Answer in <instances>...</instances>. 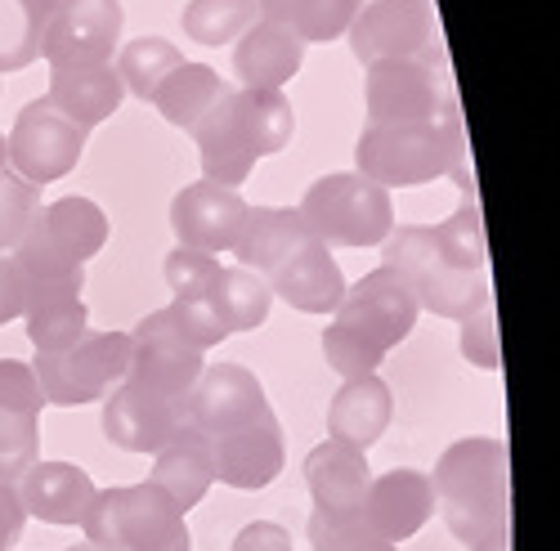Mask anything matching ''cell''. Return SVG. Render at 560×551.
Wrapping results in <instances>:
<instances>
[{
	"label": "cell",
	"mask_w": 560,
	"mask_h": 551,
	"mask_svg": "<svg viewBox=\"0 0 560 551\" xmlns=\"http://www.w3.org/2000/svg\"><path fill=\"white\" fill-rule=\"evenodd\" d=\"M431 493L448 534L466 547H476L485 534L511 525V457L502 439L471 435L440 453Z\"/></svg>",
	"instance_id": "obj_1"
},
{
	"label": "cell",
	"mask_w": 560,
	"mask_h": 551,
	"mask_svg": "<svg viewBox=\"0 0 560 551\" xmlns=\"http://www.w3.org/2000/svg\"><path fill=\"white\" fill-rule=\"evenodd\" d=\"M359 175L382 189H417V184L444 179L457 162H466L462 113L417 126H363L354 144Z\"/></svg>",
	"instance_id": "obj_2"
},
{
	"label": "cell",
	"mask_w": 560,
	"mask_h": 551,
	"mask_svg": "<svg viewBox=\"0 0 560 551\" xmlns=\"http://www.w3.org/2000/svg\"><path fill=\"white\" fill-rule=\"evenodd\" d=\"M85 542L108 551H194L189 520L158 484L95 489L81 516Z\"/></svg>",
	"instance_id": "obj_3"
},
{
	"label": "cell",
	"mask_w": 560,
	"mask_h": 551,
	"mask_svg": "<svg viewBox=\"0 0 560 551\" xmlns=\"http://www.w3.org/2000/svg\"><path fill=\"white\" fill-rule=\"evenodd\" d=\"M382 247H386V265L404 279L417 309H431L440 318L462 324L466 314H476L480 305L493 301L489 273H471V269L448 265L431 238V224H399L386 234Z\"/></svg>",
	"instance_id": "obj_4"
},
{
	"label": "cell",
	"mask_w": 560,
	"mask_h": 551,
	"mask_svg": "<svg viewBox=\"0 0 560 551\" xmlns=\"http://www.w3.org/2000/svg\"><path fill=\"white\" fill-rule=\"evenodd\" d=\"M301 220L323 247H382L395 228V202L382 184L359 171H337L314 179L301 198Z\"/></svg>",
	"instance_id": "obj_5"
},
{
	"label": "cell",
	"mask_w": 560,
	"mask_h": 551,
	"mask_svg": "<svg viewBox=\"0 0 560 551\" xmlns=\"http://www.w3.org/2000/svg\"><path fill=\"white\" fill-rule=\"evenodd\" d=\"M363 99H368V126H417L457 113L444 55L368 63Z\"/></svg>",
	"instance_id": "obj_6"
},
{
	"label": "cell",
	"mask_w": 560,
	"mask_h": 551,
	"mask_svg": "<svg viewBox=\"0 0 560 551\" xmlns=\"http://www.w3.org/2000/svg\"><path fill=\"white\" fill-rule=\"evenodd\" d=\"M126 363H130V332H81L68 350L36 354L27 367L45 403L77 408V403H100L117 382H126Z\"/></svg>",
	"instance_id": "obj_7"
},
{
	"label": "cell",
	"mask_w": 560,
	"mask_h": 551,
	"mask_svg": "<svg viewBox=\"0 0 560 551\" xmlns=\"http://www.w3.org/2000/svg\"><path fill=\"white\" fill-rule=\"evenodd\" d=\"M85 140H90L85 126H77L50 99H32L14 117V130H10V140H5V166L40 189V184L63 179L81 162Z\"/></svg>",
	"instance_id": "obj_8"
},
{
	"label": "cell",
	"mask_w": 560,
	"mask_h": 551,
	"mask_svg": "<svg viewBox=\"0 0 560 551\" xmlns=\"http://www.w3.org/2000/svg\"><path fill=\"white\" fill-rule=\"evenodd\" d=\"M346 36H350V50L363 68L382 63V59L444 55L431 0H372V5H359Z\"/></svg>",
	"instance_id": "obj_9"
},
{
	"label": "cell",
	"mask_w": 560,
	"mask_h": 551,
	"mask_svg": "<svg viewBox=\"0 0 560 551\" xmlns=\"http://www.w3.org/2000/svg\"><path fill=\"white\" fill-rule=\"evenodd\" d=\"M202 367H207L202 350H194L189 341L179 337L171 309H153V314H144V318L135 324V332H130L126 382L144 386V390H153V395H162V399L184 403V399H189V390L198 386Z\"/></svg>",
	"instance_id": "obj_10"
},
{
	"label": "cell",
	"mask_w": 560,
	"mask_h": 551,
	"mask_svg": "<svg viewBox=\"0 0 560 551\" xmlns=\"http://www.w3.org/2000/svg\"><path fill=\"white\" fill-rule=\"evenodd\" d=\"M417 314L422 309H417V301L404 288V279L390 265H382V269H368L359 283H346V296L332 309V324L354 332V337H363L372 350L390 354L412 332Z\"/></svg>",
	"instance_id": "obj_11"
},
{
	"label": "cell",
	"mask_w": 560,
	"mask_h": 551,
	"mask_svg": "<svg viewBox=\"0 0 560 551\" xmlns=\"http://www.w3.org/2000/svg\"><path fill=\"white\" fill-rule=\"evenodd\" d=\"M121 0H55L40 32L45 63H113L121 40Z\"/></svg>",
	"instance_id": "obj_12"
},
{
	"label": "cell",
	"mask_w": 560,
	"mask_h": 551,
	"mask_svg": "<svg viewBox=\"0 0 560 551\" xmlns=\"http://www.w3.org/2000/svg\"><path fill=\"white\" fill-rule=\"evenodd\" d=\"M265 412H269V395H265L260 377L243 363L202 367L198 386L189 390V399H184V422L194 431H202L207 439L252 426L256 418H265Z\"/></svg>",
	"instance_id": "obj_13"
},
{
	"label": "cell",
	"mask_w": 560,
	"mask_h": 551,
	"mask_svg": "<svg viewBox=\"0 0 560 551\" xmlns=\"http://www.w3.org/2000/svg\"><path fill=\"white\" fill-rule=\"evenodd\" d=\"M247 198L238 189H224V184H211V179H198V184H184L171 202V228L179 247L189 251H207V256H220V251H233L238 243L243 224H247Z\"/></svg>",
	"instance_id": "obj_14"
},
{
	"label": "cell",
	"mask_w": 560,
	"mask_h": 551,
	"mask_svg": "<svg viewBox=\"0 0 560 551\" xmlns=\"http://www.w3.org/2000/svg\"><path fill=\"white\" fill-rule=\"evenodd\" d=\"M100 426L108 435L113 448L126 453H158L179 426H184V403L162 399L135 382H117L104 395V412H100Z\"/></svg>",
	"instance_id": "obj_15"
},
{
	"label": "cell",
	"mask_w": 560,
	"mask_h": 551,
	"mask_svg": "<svg viewBox=\"0 0 560 551\" xmlns=\"http://www.w3.org/2000/svg\"><path fill=\"white\" fill-rule=\"evenodd\" d=\"M40 390L32 367L0 359V484H14L40 448Z\"/></svg>",
	"instance_id": "obj_16"
},
{
	"label": "cell",
	"mask_w": 560,
	"mask_h": 551,
	"mask_svg": "<svg viewBox=\"0 0 560 551\" xmlns=\"http://www.w3.org/2000/svg\"><path fill=\"white\" fill-rule=\"evenodd\" d=\"M283 462H288V444H283V426H278L273 412L256 418L252 426H238L211 439L215 480L229 489H243V493L269 489L278 471H283Z\"/></svg>",
	"instance_id": "obj_17"
},
{
	"label": "cell",
	"mask_w": 560,
	"mask_h": 551,
	"mask_svg": "<svg viewBox=\"0 0 560 551\" xmlns=\"http://www.w3.org/2000/svg\"><path fill=\"white\" fill-rule=\"evenodd\" d=\"M431 516H435L431 480L412 467H395L386 476H372V484L363 493V507H359V520L395 547L412 534H422V525Z\"/></svg>",
	"instance_id": "obj_18"
},
{
	"label": "cell",
	"mask_w": 560,
	"mask_h": 551,
	"mask_svg": "<svg viewBox=\"0 0 560 551\" xmlns=\"http://www.w3.org/2000/svg\"><path fill=\"white\" fill-rule=\"evenodd\" d=\"M198 140V157H202V175L211 184H224V189H238V184L256 171V144L252 130L243 121L238 108V90H224V95L207 108V117L189 130Z\"/></svg>",
	"instance_id": "obj_19"
},
{
	"label": "cell",
	"mask_w": 560,
	"mask_h": 551,
	"mask_svg": "<svg viewBox=\"0 0 560 551\" xmlns=\"http://www.w3.org/2000/svg\"><path fill=\"white\" fill-rule=\"evenodd\" d=\"M265 288H269V296H278L283 305H292L301 314H332L346 296V273H341L332 247L310 238L278 269L265 273Z\"/></svg>",
	"instance_id": "obj_20"
},
{
	"label": "cell",
	"mask_w": 560,
	"mask_h": 551,
	"mask_svg": "<svg viewBox=\"0 0 560 551\" xmlns=\"http://www.w3.org/2000/svg\"><path fill=\"white\" fill-rule=\"evenodd\" d=\"M305 484H310V497H314V512L318 516H341V520L359 516L363 493L372 484L368 453L341 448L332 439L314 444L310 457H305Z\"/></svg>",
	"instance_id": "obj_21"
},
{
	"label": "cell",
	"mask_w": 560,
	"mask_h": 551,
	"mask_svg": "<svg viewBox=\"0 0 560 551\" xmlns=\"http://www.w3.org/2000/svg\"><path fill=\"white\" fill-rule=\"evenodd\" d=\"M305 63V40L273 23V19H256L238 45H233V72H238L243 90H283Z\"/></svg>",
	"instance_id": "obj_22"
},
{
	"label": "cell",
	"mask_w": 560,
	"mask_h": 551,
	"mask_svg": "<svg viewBox=\"0 0 560 551\" xmlns=\"http://www.w3.org/2000/svg\"><path fill=\"white\" fill-rule=\"evenodd\" d=\"M390 418H395V395L377 373L346 377V386L328 403V439L341 444V448L368 453L386 435Z\"/></svg>",
	"instance_id": "obj_23"
},
{
	"label": "cell",
	"mask_w": 560,
	"mask_h": 551,
	"mask_svg": "<svg viewBox=\"0 0 560 551\" xmlns=\"http://www.w3.org/2000/svg\"><path fill=\"white\" fill-rule=\"evenodd\" d=\"M14 493L23 512L45 525H81L90 497H95V480L72 462H32L19 480Z\"/></svg>",
	"instance_id": "obj_24"
},
{
	"label": "cell",
	"mask_w": 560,
	"mask_h": 551,
	"mask_svg": "<svg viewBox=\"0 0 560 551\" xmlns=\"http://www.w3.org/2000/svg\"><path fill=\"white\" fill-rule=\"evenodd\" d=\"M153 457H158V462H153L149 484H158L179 512H194L198 502L211 493V484H215L211 439H207L202 431H194L189 422H184Z\"/></svg>",
	"instance_id": "obj_25"
},
{
	"label": "cell",
	"mask_w": 560,
	"mask_h": 551,
	"mask_svg": "<svg viewBox=\"0 0 560 551\" xmlns=\"http://www.w3.org/2000/svg\"><path fill=\"white\" fill-rule=\"evenodd\" d=\"M45 99H50L59 113H68L77 126L90 130L121 108L126 85H121L113 63H55L50 68V95Z\"/></svg>",
	"instance_id": "obj_26"
},
{
	"label": "cell",
	"mask_w": 560,
	"mask_h": 551,
	"mask_svg": "<svg viewBox=\"0 0 560 551\" xmlns=\"http://www.w3.org/2000/svg\"><path fill=\"white\" fill-rule=\"evenodd\" d=\"M310 238L314 234H310V224L301 220L296 207H252L238 243H233V256H238L243 269H252V273H260V279H265L269 269H278Z\"/></svg>",
	"instance_id": "obj_27"
},
{
	"label": "cell",
	"mask_w": 560,
	"mask_h": 551,
	"mask_svg": "<svg viewBox=\"0 0 560 551\" xmlns=\"http://www.w3.org/2000/svg\"><path fill=\"white\" fill-rule=\"evenodd\" d=\"M5 256L14 260V269H19V279H23L27 292H81L85 288V265L72 260L68 251H59L50 238H45V228L36 220L27 224V234Z\"/></svg>",
	"instance_id": "obj_28"
},
{
	"label": "cell",
	"mask_w": 560,
	"mask_h": 551,
	"mask_svg": "<svg viewBox=\"0 0 560 551\" xmlns=\"http://www.w3.org/2000/svg\"><path fill=\"white\" fill-rule=\"evenodd\" d=\"M23 324L36 354H55L90 332V305L81 301V292H27Z\"/></svg>",
	"instance_id": "obj_29"
},
{
	"label": "cell",
	"mask_w": 560,
	"mask_h": 551,
	"mask_svg": "<svg viewBox=\"0 0 560 551\" xmlns=\"http://www.w3.org/2000/svg\"><path fill=\"white\" fill-rule=\"evenodd\" d=\"M36 224L45 228V238H50L59 251H68L72 260H90V256H100L104 243H108V215L100 211V202H90V198H59L50 207H40Z\"/></svg>",
	"instance_id": "obj_30"
},
{
	"label": "cell",
	"mask_w": 560,
	"mask_h": 551,
	"mask_svg": "<svg viewBox=\"0 0 560 551\" xmlns=\"http://www.w3.org/2000/svg\"><path fill=\"white\" fill-rule=\"evenodd\" d=\"M224 77L215 72V68H207V63H179L162 85H158V95H153V108L171 121V126H179V130H194L202 117H207V108L224 95Z\"/></svg>",
	"instance_id": "obj_31"
},
{
	"label": "cell",
	"mask_w": 560,
	"mask_h": 551,
	"mask_svg": "<svg viewBox=\"0 0 560 551\" xmlns=\"http://www.w3.org/2000/svg\"><path fill=\"white\" fill-rule=\"evenodd\" d=\"M211 305H215L220 324H224L229 337H233V332H256L265 318H269L273 296H269V288H265L260 273L233 265V269H220V283L211 288Z\"/></svg>",
	"instance_id": "obj_32"
},
{
	"label": "cell",
	"mask_w": 560,
	"mask_h": 551,
	"mask_svg": "<svg viewBox=\"0 0 560 551\" xmlns=\"http://www.w3.org/2000/svg\"><path fill=\"white\" fill-rule=\"evenodd\" d=\"M55 0H0V72H23L40 59V32Z\"/></svg>",
	"instance_id": "obj_33"
},
{
	"label": "cell",
	"mask_w": 560,
	"mask_h": 551,
	"mask_svg": "<svg viewBox=\"0 0 560 551\" xmlns=\"http://www.w3.org/2000/svg\"><path fill=\"white\" fill-rule=\"evenodd\" d=\"M363 0H269L260 5V19H273L292 27L301 40H337L354 23Z\"/></svg>",
	"instance_id": "obj_34"
},
{
	"label": "cell",
	"mask_w": 560,
	"mask_h": 551,
	"mask_svg": "<svg viewBox=\"0 0 560 551\" xmlns=\"http://www.w3.org/2000/svg\"><path fill=\"white\" fill-rule=\"evenodd\" d=\"M238 108H243V121L252 130L256 157H273L292 144L296 113H292L283 90H238Z\"/></svg>",
	"instance_id": "obj_35"
},
{
	"label": "cell",
	"mask_w": 560,
	"mask_h": 551,
	"mask_svg": "<svg viewBox=\"0 0 560 551\" xmlns=\"http://www.w3.org/2000/svg\"><path fill=\"white\" fill-rule=\"evenodd\" d=\"M179 63H184V55L175 50L171 40H162V36H139V40H130L126 50L117 55V77H121V85H126V95L153 104L158 85H162Z\"/></svg>",
	"instance_id": "obj_36"
},
{
	"label": "cell",
	"mask_w": 560,
	"mask_h": 551,
	"mask_svg": "<svg viewBox=\"0 0 560 551\" xmlns=\"http://www.w3.org/2000/svg\"><path fill=\"white\" fill-rule=\"evenodd\" d=\"M256 0H189L179 14V27L198 45H229L256 23Z\"/></svg>",
	"instance_id": "obj_37"
},
{
	"label": "cell",
	"mask_w": 560,
	"mask_h": 551,
	"mask_svg": "<svg viewBox=\"0 0 560 551\" xmlns=\"http://www.w3.org/2000/svg\"><path fill=\"white\" fill-rule=\"evenodd\" d=\"M431 238L440 247V256L457 269H471V273H489V243H485V220L476 198H462V207L431 228Z\"/></svg>",
	"instance_id": "obj_38"
},
{
	"label": "cell",
	"mask_w": 560,
	"mask_h": 551,
	"mask_svg": "<svg viewBox=\"0 0 560 551\" xmlns=\"http://www.w3.org/2000/svg\"><path fill=\"white\" fill-rule=\"evenodd\" d=\"M40 211V189L14 175L10 166H0V256H5Z\"/></svg>",
	"instance_id": "obj_39"
},
{
	"label": "cell",
	"mask_w": 560,
	"mask_h": 551,
	"mask_svg": "<svg viewBox=\"0 0 560 551\" xmlns=\"http://www.w3.org/2000/svg\"><path fill=\"white\" fill-rule=\"evenodd\" d=\"M310 542L314 551H399L395 542L377 538L359 516L341 520V516H310Z\"/></svg>",
	"instance_id": "obj_40"
},
{
	"label": "cell",
	"mask_w": 560,
	"mask_h": 551,
	"mask_svg": "<svg viewBox=\"0 0 560 551\" xmlns=\"http://www.w3.org/2000/svg\"><path fill=\"white\" fill-rule=\"evenodd\" d=\"M166 309H171V318H175L179 337L189 341L194 350H202V354L229 337V328L220 324V314H215L211 296H175Z\"/></svg>",
	"instance_id": "obj_41"
},
{
	"label": "cell",
	"mask_w": 560,
	"mask_h": 551,
	"mask_svg": "<svg viewBox=\"0 0 560 551\" xmlns=\"http://www.w3.org/2000/svg\"><path fill=\"white\" fill-rule=\"evenodd\" d=\"M166 283L175 296H211V288L220 283V256H207V251H189V247H175L166 256Z\"/></svg>",
	"instance_id": "obj_42"
},
{
	"label": "cell",
	"mask_w": 560,
	"mask_h": 551,
	"mask_svg": "<svg viewBox=\"0 0 560 551\" xmlns=\"http://www.w3.org/2000/svg\"><path fill=\"white\" fill-rule=\"evenodd\" d=\"M318 341H323V359H328L341 377H368V373H377L382 359H386L382 350H372L363 337H354L337 324H328V332H323Z\"/></svg>",
	"instance_id": "obj_43"
},
{
	"label": "cell",
	"mask_w": 560,
	"mask_h": 551,
	"mask_svg": "<svg viewBox=\"0 0 560 551\" xmlns=\"http://www.w3.org/2000/svg\"><path fill=\"white\" fill-rule=\"evenodd\" d=\"M462 359L485 367V373H498L502 350H498V314H493V301L462 318Z\"/></svg>",
	"instance_id": "obj_44"
},
{
	"label": "cell",
	"mask_w": 560,
	"mask_h": 551,
	"mask_svg": "<svg viewBox=\"0 0 560 551\" xmlns=\"http://www.w3.org/2000/svg\"><path fill=\"white\" fill-rule=\"evenodd\" d=\"M229 551H296V547H292V534L278 520H252L238 529Z\"/></svg>",
	"instance_id": "obj_45"
},
{
	"label": "cell",
	"mask_w": 560,
	"mask_h": 551,
	"mask_svg": "<svg viewBox=\"0 0 560 551\" xmlns=\"http://www.w3.org/2000/svg\"><path fill=\"white\" fill-rule=\"evenodd\" d=\"M23 305H27V288L19 279V269L10 256H0V328L23 318Z\"/></svg>",
	"instance_id": "obj_46"
},
{
	"label": "cell",
	"mask_w": 560,
	"mask_h": 551,
	"mask_svg": "<svg viewBox=\"0 0 560 551\" xmlns=\"http://www.w3.org/2000/svg\"><path fill=\"white\" fill-rule=\"evenodd\" d=\"M23 525H27V512L14 484H0V551H14V542L23 538Z\"/></svg>",
	"instance_id": "obj_47"
},
{
	"label": "cell",
	"mask_w": 560,
	"mask_h": 551,
	"mask_svg": "<svg viewBox=\"0 0 560 551\" xmlns=\"http://www.w3.org/2000/svg\"><path fill=\"white\" fill-rule=\"evenodd\" d=\"M471 551H511V525H502V529H493V534H485Z\"/></svg>",
	"instance_id": "obj_48"
},
{
	"label": "cell",
	"mask_w": 560,
	"mask_h": 551,
	"mask_svg": "<svg viewBox=\"0 0 560 551\" xmlns=\"http://www.w3.org/2000/svg\"><path fill=\"white\" fill-rule=\"evenodd\" d=\"M63 551H108V547H95V542H77V547H63Z\"/></svg>",
	"instance_id": "obj_49"
},
{
	"label": "cell",
	"mask_w": 560,
	"mask_h": 551,
	"mask_svg": "<svg viewBox=\"0 0 560 551\" xmlns=\"http://www.w3.org/2000/svg\"><path fill=\"white\" fill-rule=\"evenodd\" d=\"M0 166H5V134H0Z\"/></svg>",
	"instance_id": "obj_50"
},
{
	"label": "cell",
	"mask_w": 560,
	"mask_h": 551,
	"mask_svg": "<svg viewBox=\"0 0 560 551\" xmlns=\"http://www.w3.org/2000/svg\"><path fill=\"white\" fill-rule=\"evenodd\" d=\"M260 5H269V0H256V14H260Z\"/></svg>",
	"instance_id": "obj_51"
}]
</instances>
